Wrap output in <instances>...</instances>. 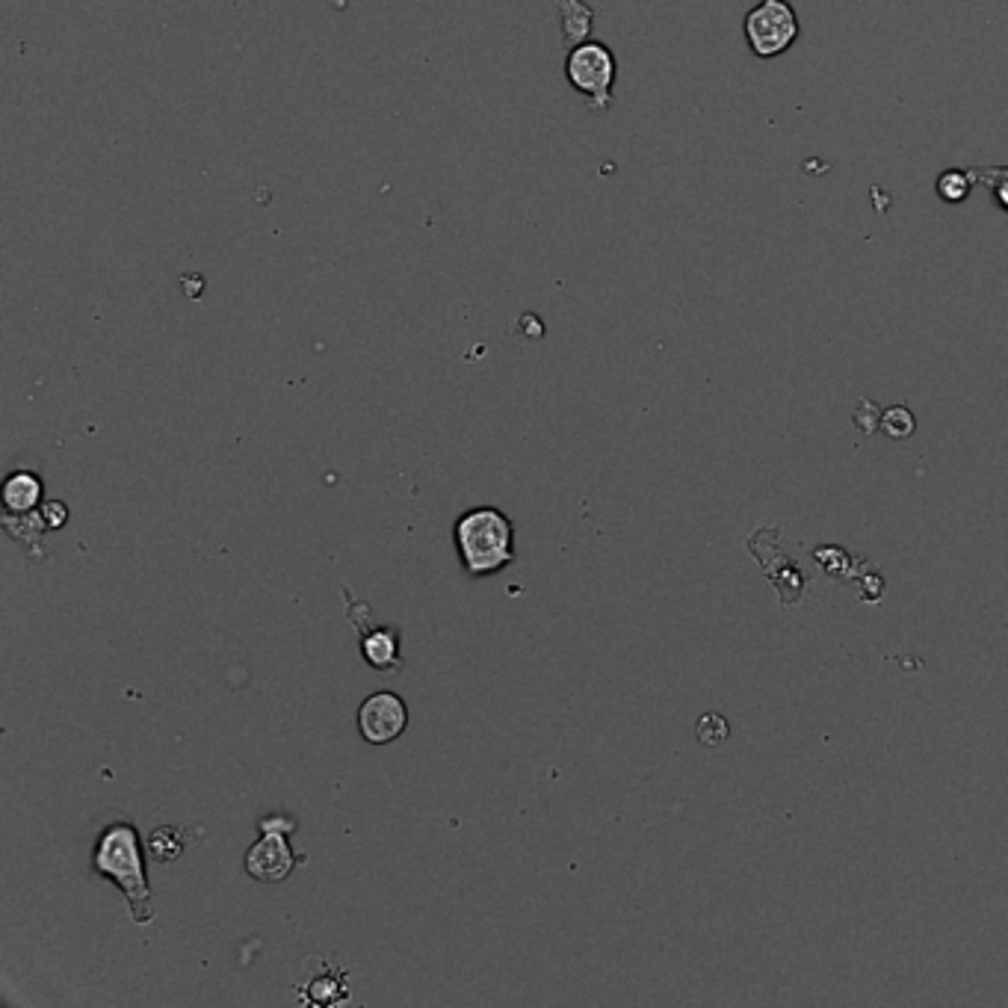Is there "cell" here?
<instances>
[{"label": "cell", "mask_w": 1008, "mask_h": 1008, "mask_svg": "<svg viewBox=\"0 0 1008 1008\" xmlns=\"http://www.w3.org/2000/svg\"><path fill=\"white\" fill-rule=\"evenodd\" d=\"M92 869L98 876L110 878L121 890L137 926L152 923L154 911L149 873H145V852H142L140 831L131 819H112L102 828L95 849H92Z\"/></svg>", "instance_id": "cell-1"}, {"label": "cell", "mask_w": 1008, "mask_h": 1008, "mask_svg": "<svg viewBox=\"0 0 1008 1008\" xmlns=\"http://www.w3.org/2000/svg\"><path fill=\"white\" fill-rule=\"evenodd\" d=\"M455 554L476 580L500 574L514 562V526L495 506H476L455 521Z\"/></svg>", "instance_id": "cell-2"}, {"label": "cell", "mask_w": 1008, "mask_h": 1008, "mask_svg": "<svg viewBox=\"0 0 1008 1008\" xmlns=\"http://www.w3.org/2000/svg\"><path fill=\"white\" fill-rule=\"evenodd\" d=\"M618 78L616 54L604 41H580L565 57V81L585 98V107L604 116L613 107V86Z\"/></svg>", "instance_id": "cell-3"}, {"label": "cell", "mask_w": 1008, "mask_h": 1008, "mask_svg": "<svg viewBox=\"0 0 1008 1008\" xmlns=\"http://www.w3.org/2000/svg\"><path fill=\"white\" fill-rule=\"evenodd\" d=\"M258 831H261V838L254 840L242 857L246 873L263 885H278L303 861V855H296L287 843V834L296 831V822L287 817H263L258 822Z\"/></svg>", "instance_id": "cell-4"}, {"label": "cell", "mask_w": 1008, "mask_h": 1008, "mask_svg": "<svg viewBox=\"0 0 1008 1008\" xmlns=\"http://www.w3.org/2000/svg\"><path fill=\"white\" fill-rule=\"evenodd\" d=\"M748 48L760 60H772L798 39V19L786 0H760L743 21Z\"/></svg>", "instance_id": "cell-5"}, {"label": "cell", "mask_w": 1008, "mask_h": 1008, "mask_svg": "<svg viewBox=\"0 0 1008 1008\" xmlns=\"http://www.w3.org/2000/svg\"><path fill=\"white\" fill-rule=\"evenodd\" d=\"M343 601H346V618L355 627L358 636V648L367 666L379 668V672H403V654H400V633L393 627L373 625L370 618V606L353 597L349 589H343Z\"/></svg>", "instance_id": "cell-6"}, {"label": "cell", "mask_w": 1008, "mask_h": 1008, "mask_svg": "<svg viewBox=\"0 0 1008 1008\" xmlns=\"http://www.w3.org/2000/svg\"><path fill=\"white\" fill-rule=\"evenodd\" d=\"M408 727V707L396 692H373L358 707V734L370 746H388Z\"/></svg>", "instance_id": "cell-7"}, {"label": "cell", "mask_w": 1008, "mask_h": 1008, "mask_svg": "<svg viewBox=\"0 0 1008 1008\" xmlns=\"http://www.w3.org/2000/svg\"><path fill=\"white\" fill-rule=\"evenodd\" d=\"M305 968L311 970L305 982H296V994L305 1006H341L349 999V976L334 961L320 956L305 958Z\"/></svg>", "instance_id": "cell-8"}, {"label": "cell", "mask_w": 1008, "mask_h": 1008, "mask_svg": "<svg viewBox=\"0 0 1008 1008\" xmlns=\"http://www.w3.org/2000/svg\"><path fill=\"white\" fill-rule=\"evenodd\" d=\"M3 506L10 514H31L41 506V479L31 471H15L3 483Z\"/></svg>", "instance_id": "cell-9"}, {"label": "cell", "mask_w": 1008, "mask_h": 1008, "mask_svg": "<svg viewBox=\"0 0 1008 1008\" xmlns=\"http://www.w3.org/2000/svg\"><path fill=\"white\" fill-rule=\"evenodd\" d=\"M556 7H559V15H562V39L565 45H580L585 41V36L592 33V24H595V12L585 7L583 0H556Z\"/></svg>", "instance_id": "cell-10"}, {"label": "cell", "mask_w": 1008, "mask_h": 1008, "mask_svg": "<svg viewBox=\"0 0 1008 1008\" xmlns=\"http://www.w3.org/2000/svg\"><path fill=\"white\" fill-rule=\"evenodd\" d=\"M183 828L175 826H161L154 828L152 838H149V852L157 864H171V861H178L183 852Z\"/></svg>", "instance_id": "cell-11"}, {"label": "cell", "mask_w": 1008, "mask_h": 1008, "mask_svg": "<svg viewBox=\"0 0 1008 1008\" xmlns=\"http://www.w3.org/2000/svg\"><path fill=\"white\" fill-rule=\"evenodd\" d=\"M973 181L985 183L994 192V202L999 211L1008 213V166H968Z\"/></svg>", "instance_id": "cell-12"}, {"label": "cell", "mask_w": 1008, "mask_h": 1008, "mask_svg": "<svg viewBox=\"0 0 1008 1008\" xmlns=\"http://www.w3.org/2000/svg\"><path fill=\"white\" fill-rule=\"evenodd\" d=\"M973 175L968 169H947L938 178V195L949 204L968 202L970 190H973Z\"/></svg>", "instance_id": "cell-13"}, {"label": "cell", "mask_w": 1008, "mask_h": 1008, "mask_svg": "<svg viewBox=\"0 0 1008 1008\" xmlns=\"http://www.w3.org/2000/svg\"><path fill=\"white\" fill-rule=\"evenodd\" d=\"M885 432L893 435V438H908V435L914 432V414L902 408V405H893L885 414Z\"/></svg>", "instance_id": "cell-14"}, {"label": "cell", "mask_w": 1008, "mask_h": 1008, "mask_svg": "<svg viewBox=\"0 0 1008 1008\" xmlns=\"http://www.w3.org/2000/svg\"><path fill=\"white\" fill-rule=\"evenodd\" d=\"M41 509V521H45V526H48V530H62V526H66V521H69V506L62 503V500H45V503L39 506Z\"/></svg>", "instance_id": "cell-15"}]
</instances>
